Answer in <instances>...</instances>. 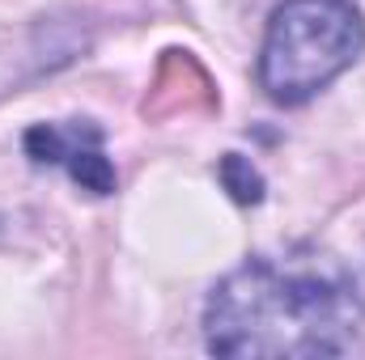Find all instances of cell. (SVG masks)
I'll list each match as a JSON object with an SVG mask.
<instances>
[{
    "label": "cell",
    "instance_id": "obj_1",
    "mask_svg": "<svg viewBox=\"0 0 365 360\" xmlns=\"http://www.w3.org/2000/svg\"><path fill=\"white\" fill-rule=\"evenodd\" d=\"M361 327L357 275L314 246L247 259L204 305V344L212 356H344Z\"/></svg>",
    "mask_w": 365,
    "mask_h": 360
},
{
    "label": "cell",
    "instance_id": "obj_2",
    "mask_svg": "<svg viewBox=\"0 0 365 360\" xmlns=\"http://www.w3.org/2000/svg\"><path fill=\"white\" fill-rule=\"evenodd\" d=\"M365 51V21L353 0H284L268 21L259 85L280 106H306Z\"/></svg>",
    "mask_w": 365,
    "mask_h": 360
},
{
    "label": "cell",
    "instance_id": "obj_3",
    "mask_svg": "<svg viewBox=\"0 0 365 360\" xmlns=\"http://www.w3.org/2000/svg\"><path fill=\"white\" fill-rule=\"evenodd\" d=\"M64 132H68L64 166H68L73 182H81L93 195H110V191H115V166H110L106 153H102V132H98L93 123H86V119L68 123Z\"/></svg>",
    "mask_w": 365,
    "mask_h": 360
},
{
    "label": "cell",
    "instance_id": "obj_4",
    "mask_svg": "<svg viewBox=\"0 0 365 360\" xmlns=\"http://www.w3.org/2000/svg\"><path fill=\"white\" fill-rule=\"evenodd\" d=\"M217 174H221V186L230 191L234 203H259L264 199V174L242 153H225L221 166H217Z\"/></svg>",
    "mask_w": 365,
    "mask_h": 360
},
{
    "label": "cell",
    "instance_id": "obj_5",
    "mask_svg": "<svg viewBox=\"0 0 365 360\" xmlns=\"http://www.w3.org/2000/svg\"><path fill=\"white\" fill-rule=\"evenodd\" d=\"M26 153H30V162H38V166H64L68 132L56 127V123H38V127L26 132Z\"/></svg>",
    "mask_w": 365,
    "mask_h": 360
}]
</instances>
